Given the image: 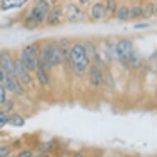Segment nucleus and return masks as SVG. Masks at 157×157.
Here are the masks:
<instances>
[{
  "label": "nucleus",
  "mask_w": 157,
  "mask_h": 157,
  "mask_svg": "<svg viewBox=\"0 0 157 157\" xmlns=\"http://www.w3.org/2000/svg\"><path fill=\"white\" fill-rule=\"evenodd\" d=\"M86 14L80 6L69 3L63 7V17L69 22H79L85 19Z\"/></svg>",
  "instance_id": "6"
},
{
  "label": "nucleus",
  "mask_w": 157,
  "mask_h": 157,
  "mask_svg": "<svg viewBox=\"0 0 157 157\" xmlns=\"http://www.w3.org/2000/svg\"><path fill=\"white\" fill-rule=\"evenodd\" d=\"M103 86H105L109 88H113L115 86V81L112 77L109 71H106L104 72V82Z\"/></svg>",
  "instance_id": "22"
},
{
  "label": "nucleus",
  "mask_w": 157,
  "mask_h": 157,
  "mask_svg": "<svg viewBox=\"0 0 157 157\" xmlns=\"http://www.w3.org/2000/svg\"><path fill=\"white\" fill-rule=\"evenodd\" d=\"M59 0H49V3H51L52 5H56L59 3Z\"/></svg>",
  "instance_id": "30"
},
{
  "label": "nucleus",
  "mask_w": 157,
  "mask_h": 157,
  "mask_svg": "<svg viewBox=\"0 0 157 157\" xmlns=\"http://www.w3.org/2000/svg\"><path fill=\"white\" fill-rule=\"evenodd\" d=\"M14 60L8 51L4 50L0 52V67L4 70L6 74L15 76Z\"/></svg>",
  "instance_id": "11"
},
{
  "label": "nucleus",
  "mask_w": 157,
  "mask_h": 157,
  "mask_svg": "<svg viewBox=\"0 0 157 157\" xmlns=\"http://www.w3.org/2000/svg\"><path fill=\"white\" fill-rule=\"evenodd\" d=\"M143 10H144V8H142V6H132L130 8V18L133 19V20H136V19H139V18L142 17Z\"/></svg>",
  "instance_id": "20"
},
{
  "label": "nucleus",
  "mask_w": 157,
  "mask_h": 157,
  "mask_svg": "<svg viewBox=\"0 0 157 157\" xmlns=\"http://www.w3.org/2000/svg\"><path fill=\"white\" fill-rule=\"evenodd\" d=\"M59 44L60 49L62 52L63 58V64L67 67H70V53L72 49V43L69 39L67 37H62L59 40H58Z\"/></svg>",
  "instance_id": "14"
},
{
  "label": "nucleus",
  "mask_w": 157,
  "mask_h": 157,
  "mask_svg": "<svg viewBox=\"0 0 157 157\" xmlns=\"http://www.w3.org/2000/svg\"><path fill=\"white\" fill-rule=\"evenodd\" d=\"M8 124V115L5 111L0 110V128H3L6 124Z\"/></svg>",
  "instance_id": "23"
},
{
  "label": "nucleus",
  "mask_w": 157,
  "mask_h": 157,
  "mask_svg": "<svg viewBox=\"0 0 157 157\" xmlns=\"http://www.w3.org/2000/svg\"><path fill=\"white\" fill-rule=\"evenodd\" d=\"M151 26V24L148 22H138L133 25V28L135 30H144V29L149 28Z\"/></svg>",
  "instance_id": "25"
},
{
  "label": "nucleus",
  "mask_w": 157,
  "mask_h": 157,
  "mask_svg": "<svg viewBox=\"0 0 157 157\" xmlns=\"http://www.w3.org/2000/svg\"><path fill=\"white\" fill-rule=\"evenodd\" d=\"M28 0H1L0 9L4 12L16 9V8H22Z\"/></svg>",
  "instance_id": "15"
},
{
  "label": "nucleus",
  "mask_w": 157,
  "mask_h": 157,
  "mask_svg": "<svg viewBox=\"0 0 157 157\" xmlns=\"http://www.w3.org/2000/svg\"><path fill=\"white\" fill-rule=\"evenodd\" d=\"M134 49V43L132 39L124 37L116 41V56L118 62L123 67H129V59Z\"/></svg>",
  "instance_id": "4"
},
{
  "label": "nucleus",
  "mask_w": 157,
  "mask_h": 157,
  "mask_svg": "<svg viewBox=\"0 0 157 157\" xmlns=\"http://www.w3.org/2000/svg\"><path fill=\"white\" fill-rule=\"evenodd\" d=\"M105 7L108 15L109 16H115L118 8H119V4L117 0H105Z\"/></svg>",
  "instance_id": "19"
},
{
  "label": "nucleus",
  "mask_w": 157,
  "mask_h": 157,
  "mask_svg": "<svg viewBox=\"0 0 157 157\" xmlns=\"http://www.w3.org/2000/svg\"><path fill=\"white\" fill-rule=\"evenodd\" d=\"M155 15L157 16V3L155 4Z\"/></svg>",
  "instance_id": "32"
},
{
  "label": "nucleus",
  "mask_w": 157,
  "mask_h": 157,
  "mask_svg": "<svg viewBox=\"0 0 157 157\" xmlns=\"http://www.w3.org/2000/svg\"><path fill=\"white\" fill-rule=\"evenodd\" d=\"M72 157H83V155L82 154H80V153H77V154L73 155Z\"/></svg>",
  "instance_id": "31"
},
{
  "label": "nucleus",
  "mask_w": 157,
  "mask_h": 157,
  "mask_svg": "<svg viewBox=\"0 0 157 157\" xmlns=\"http://www.w3.org/2000/svg\"><path fill=\"white\" fill-rule=\"evenodd\" d=\"M40 47L41 45L37 42H34L26 44L21 50L20 59L29 72H32L36 70L40 62Z\"/></svg>",
  "instance_id": "3"
},
{
  "label": "nucleus",
  "mask_w": 157,
  "mask_h": 157,
  "mask_svg": "<svg viewBox=\"0 0 157 157\" xmlns=\"http://www.w3.org/2000/svg\"><path fill=\"white\" fill-rule=\"evenodd\" d=\"M25 124H26V120L23 116L21 115L20 113H13L8 116V124H10L11 126L21 128L23 127Z\"/></svg>",
  "instance_id": "16"
},
{
  "label": "nucleus",
  "mask_w": 157,
  "mask_h": 157,
  "mask_svg": "<svg viewBox=\"0 0 157 157\" xmlns=\"http://www.w3.org/2000/svg\"><path fill=\"white\" fill-rule=\"evenodd\" d=\"M91 63V59L84 44L80 42L72 44L70 53V67L72 72L77 76H82L87 72Z\"/></svg>",
  "instance_id": "1"
},
{
  "label": "nucleus",
  "mask_w": 157,
  "mask_h": 157,
  "mask_svg": "<svg viewBox=\"0 0 157 157\" xmlns=\"http://www.w3.org/2000/svg\"><path fill=\"white\" fill-rule=\"evenodd\" d=\"M49 72V70L40 61L35 72H36V80L39 84L43 87H46L50 84V76Z\"/></svg>",
  "instance_id": "13"
},
{
  "label": "nucleus",
  "mask_w": 157,
  "mask_h": 157,
  "mask_svg": "<svg viewBox=\"0 0 157 157\" xmlns=\"http://www.w3.org/2000/svg\"><path fill=\"white\" fill-rule=\"evenodd\" d=\"M7 90L4 86L0 84V105L4 104L7 101Z\"/></svg>",
  "instance_id": "24"
},
{
  "label": "nucleus",
  "mask_w": 157,
  "mask_h": 157,
  "mask_svg": "<svg viewBox=\"0 0 157 157\" xmlns=\"http://www.w3.org/2000/svg\"><path fill=\"white\" fill-rule=\"evenodd\" d=\"M142 65V60L140 59L139 55L136 53L135 49L131 54L130 59H129V67L133 68V69H137L139 68Z\"/></svg>",
  "instance_id": "18"
},
{
  "label": "nucleus",
  "mask_w": 157,
  "mask_h": 157,
  "mask_svg": "<svg viewBox=\"0 0 157 157\" xmlns=\"http://www.w3.org/2000/svg\"><path fill=\"white\" fill-rule=\"evenodd\" d=\"M90 14L94 21H102L109 16L105 4L103 2H96L94 3L90 8Z\"/></svg>",
  "instance_id": "12"
},
{
  "label": "nucleus",
  "mask_w": 157,
  "mask_h": 157,
  "mask_svg": "<svg viewBox=\"0 0 157 157\" xmlns=\"http://www.w3.org/2000/svg\"><path fill=\"white\" fill-rule=\"evenodd\" d=\"M6 90L9 92L14 93L15 95L21 96L25 94L23 84L18 80L16 76L6 74L5 79L3 81Z\"/></svg>",
  "instance_id": "9"
},
{
  "label": "nucleus",
  "mask_w": 157,
  "mask_h": 157,
  "mask_svg": "<svg viewBox=\"0 0 157 157\" xmlns=\"http://www.w3.org/2000/svg\"><path fill=\"white\" fill-rule=\"evenodd\" d=\"M10 154V149L7 146L0 147V157H8Z\"/></svg>",
  "instance_id": "26"
},
{
  "label": "nucleus",
  "mask_w": 157,
  "mask_h": 157,
  "mask_svg": "<svg viewBox=\"0 0 157 157\" xmlns=\"http://www.w3.org/2000/svg\"><path fill=\"white\" fill-rule=\"evenodd\" d=\"M6 72H4V70L0 67V83L3 82V81L5 79Z\"/></svg>",
  "instance_id": "28"
},
{
  "label": "nucleus",
  "mask_w": 157,
  "mask_h": 157,
  "mask_svg": "<svg viewBox=\"0 0 157 157\" xmlns=\"http://www.w3.org/2000/svg\"><path fill=\"white\" fill-rule=\"evenodd\" d=\"M14 68H15V76L18 78L23 85H29L32 82V77L26 69V67L21 63L20 59H15L14 60Z\"/></svg>",
  "instance_id": "10"
},
{
  "label": "nucleus",
  "mask_w": 157,
  "mask_h": 157,
  "mask_svg": "<svg viewBox=\"0 0 157 157\" xmlns=\"http://www.w3.org/2000/svg\"><path fill=\"white\" fill-rule=\"evenodd\" d=\"M89 2H90V0H78V3L82 6L86 5Z\"/></svg>",
  "instance_id": "29"
},
{
  "label": "nucleus",
  "mask_w": 157,
  "mask_h": 157,
  "mask_svg": "<svg viewBox=\"0 0 157 157\" xmlns=\"http://www.w3.org/2000/svg\"><path fill=\"white\" fill-rule=\"evenodd\" d=\"M40 61L49 71L63 64V58L58 40H49L42 44Z\"/></svg>",
  "instance_id": "2"
},
{
  "label": "nucleus",
  "mask_w": 157,
  "mask_h": 157,
  "mask_svg": "<svg viewBox=\"0 0 157 157\" xmlns=\"http://www.w3.org/2000/svg\"><path fill=\"white\" fill-rule=\"evenodd\" d=\"M17 157H34L33 153L31 151H28V150H25V151H22L19 154L17 155Z\"/></svg>",
  "instance_id": "27"
},
{
  "label": "nucleus",
  "mask_w": 157,
  "mask_h": 157,
  "mask_svg": "<svg viewBox=\"0 0 157 157\" xmlns=\"http://www.w3.org/2000/svg\"><path fill=\"white\" fill-rule=\"evenodd\" d=\"M88 82L93 88L99 89L103 86L104 72L94 63H91L87 70Z\"/></svg>",
  "instance_id": "8"
},
{
  "label": "nucleus",
  "mask_w": 157,
  "mask_h": 157,
  "mask_svg": "<svg viewBox=\"0 0 157 157\" xmlns=\"http://www.w3.org/2000/svg\"><path fill=\"white\" fill-rule=\"evenodd\" d=\"M155 4L153 3H148L146 5L143 10V16L142 17L145 19H150L155 15Z\"/></svg>",
  "instance_id": "21"
},
{
  "label": "nucleus",
  "mask_w": 157,
  "mask_h": 157,
  "mask_svg": "<svg viewBox=\"0 0 157 157\" xmlns=\"http://www.w3.org/2000/svg\"><path fill=\"white\" fill-rule=\"evenodd\" d=\"M116 18L120 21H128L130 20V8L127 5H122L119 7L115 14Z\"/></svg>",
  "instance_id": "17"
},
{
  "label": "nucleus",
  "mask_w": 157,
  "mask_h": 157,
  "mask_svg": "<svg viewBox=\"0 0 157 157\" xmlns=\"http://www.w3.org/2000/svg\"><path fill=\"white\" fill-rule=\"evenodd\" d=\"M63 19V7L60 4H56L50 8L45 19V24L48 26L55 27L61 25Z\"/></svg>",
  "instance_id": "7"
},
{
  "label": "nucleus",
  "mask_w": 157,
  "mask_h": 157,
  "mask_svg": "<svg viewBox=\"0 0 157 157\" xmlns=\"http://www.w3.org/2000/svg\"><path fill=\"white\" fill-rule=\"evenodd\" d=\"M51 3L48 0H36L30 17L38 26L45 22V19L51 8Z\"/></svg>",
  "instance_id": "5"
}]
</instances>
